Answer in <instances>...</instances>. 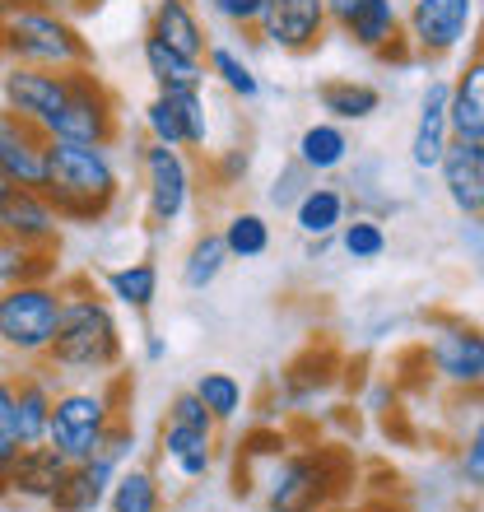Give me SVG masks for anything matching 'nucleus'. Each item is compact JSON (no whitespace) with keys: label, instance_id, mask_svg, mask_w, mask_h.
Wrapping results in <instances>:
<instances>
[{"label":"nucleus","instance_id":"nucleus-18","mask_svg":"<svg viewBox=\"0 0 484 512\" xmlns=\"http://www.w3.org/2000/svg\"><path fill=\"white\" fill-rule=\"evenodd\" d=\"M19 382V405H14V443L38 447L47 443V424H52V405L61 391V373L52 364H28L24 373H14Z\"/></svg>","mask_w":484,"mask_h":512},{"label":"nucleus","instance_id":"nucleus-54","mask_svg":"<svg viewBox=\"0 0 484 512\" xmlns=\"http://www.w3.org/2000/svg\"><path fill=\"white\" fill-rule=\"evenodd\" d=\"M0 289H5V270H0Z\"/></svg>","mask_w":484,"mask_h":512},{"label":"nucleus","instance_id":"nucleus-35","mask_svg":"<svg viewBox=\"0 0 484 512\" xmlns=\"http://www.w3.org/2000/svg\"><path fill=\"white\" fill-rule=\"evenodd\" d=\"M224 247H229L233 261H256V256L270 252V224L266 215H256V210H238V215L224 219V229H219Z\"/></svg>","mask_w":484,"mask_h":512},{"label":"nucleus","instance_id":"nucleus-43","mask_svg":"<svg viewBox=\"0 0 484 512\" xmlns=\"http://www.w3.org/2000/svg\"><path fill=\"white\" fill-rule=\"evenodd\" d=\"M261 457H284V433L280 429H252L247 447H242V461H261Z\"/></svg>","mask_w":484,"mask_h":512},{"label":"nucleus","instance_id":"nucleus-6","mask_svg":"<svg viewBox=\"0 0 484 512\" xmlns=\"http://www.w3.org/2000/svg\"><path fill=\"white\" fill-rule=\"evenodd\" d=\"M61 280L56 284H5L0 289V350L42 364L52 350L56 322H61Z\"/></svg>","mask_w":484,"mask_h":512},{"label":"nucleus","instance_id":"nucleus-47","mask_svg":"<svg viewBox=\"0 0 484 512\" xmlns=\"http://www.w3.org/2000/svg\"><path fill=\"white\" fill-rule=\"evenodd\" d=\"M168 359V340L159 331H145V364H163Z\"/></svg>","mask_w":484,"mask_h":512},{"label":"nucleus","instance_id":"nucleus-23","mask_svg":"<svg viewBox=\"0 0 484 512\" xmlns=\"http://www.w3.org/2000/svg\"><path fill=\"white\" fill-rule=\"evenodd\" d=\"M117 480V466L103 457H89V461H70L66 480L61 489L52 494L47 512H98L108 508V489Z\"/></svg>","mask_w":484,"mask_h":512},{"label":"nucleus","instance_id":"nucleus-52","mask_svg":"<svg viewBox=\"0 0 484 512\" xmlns=\"http://www.w3.org/2000/svg\"><path fill=\"white\" fill-rule=\"evenodd\" d=\"M0 373H10V368H5V350H0Z\"/></svg>","mask_w":484,"mask_h":512},{"label":"nucleus","instance_id":"nucleus-41","mask_svg":"<svg viewBox=\"0 0 484 512\" xmlns=\"http://www.w3.org/2000/svg\"><path fill=\"white\" fill-rule=\"evenodd\" d=\"M163 419H173V424H191V429H210L215 433L219 424H215V415H210V410H205V401L201 396H196V391H177L173 401H168V415Z\"/></svg>","mask_w":484,"mask_h":512},{"label":"nucleus","instance_id":"nucleus-5","mask_svg":"<svg viewBox=\"0 0 484 512\" xmlns=\"http://www.w3.org/2000/svg\"><path fill=\"white\" fill-rule=\"evenodd\" d=\"M126 378L108 373L103 382L89 387H61L52 405V424H47V443L66 461H89L103 443V433L117 415H126Z\"/></svg>","mask_w":484,"mask_h":512},{"label":"nucleus","instance_id":"nucleus-26","mask_svg":"<svg viewBox=\"0 0 484 512\" xmlns=\"http://www.w3.org/2000/svg\"><path fill=\"white\" fill-rule=\"evenodd\" d=\"M350 154H354V140H350V131L340 122H312V126H303V135H298V145H294V159L308 168L312 177H331V173H340L345 163H350Z\"/></svg>","mask_w":484,"mask_h":512},{"label":"nucleus","instance_id":"nucleus-21","mask_svg":"<svg viewBox=\"0 0 484 512\" xmlns=\"http://www.w3.org/2000/svg\"><path fill=\"white\" fill-rule=\"evenodd\" d=\"M350 191L336 187V182H312L298 205L289 210L294 215V229L308 238V243H331L340 229H345V219H350Z\"/></svg>","mask_w":484,"mask_h":512},{"label":"nucleus","instance_id":"nucleus-11","mask_svg":"<svg viewBox=\"0 0 484 512\" xmlns=\"http://www.w3.org/2000/svg\"><path fill=\"white\" fill-rule=\"evenodd\" d=\"M70 89H75V70L5 66V75H0V108L19 112L24 122L47 131V126L56 122V112L66 108Z\"/></svg>","mask_w":484,"mask_h":512},{"label":"nucleus","instance_id":"nucleus-25","mask_svg":"<svg viewBox=\"0 0 484 512\" xmlns=\"http://www.w3.org/2000/svg\"><path fill=\"white\" fill-rule=\"evenodd\" d=\"M159 457L168 461L182 480H205L210 466H215V433L163 419L159 424Z\"/></svg>","mask_w":484,"mask_h":512},{"label":"nucleus","instance_id":"nucleus-55","mask_svg":"<svg viewBox=\"0 0 484 512\" xmlns=\"http://www.w3.org/2000/svg\"><path fill=\"white\" fill-rule=\"evenodd\" d=\"M0 28H5V10H0Z\"/></svg>","mask_w":484,"mask_h":512},{"label":"nucleus","instance_id":"nucleus-44","mask_svg":"<svg viewBox=\"0 0 484 512\" xmlns=\"http://www.w3.org/2000/svg\"><path fill=\"white\" fill-rule=\"evenodd\" d=\"M247 168H252V154H247V149H229L224 159H215L219 187H238L242 177H247Z\"/></svg>","mask_w":484,"mask_h":512},{"label":"nucleus","instance_id":"nucleus-4","mask_svg":"<svg viewBox=\"0 0 484 512\" xmlns=\"http://www.w3.org/2000/svg\"><path fill=\"white\" fill-rule=\"evenodd\" d=\"M0 56L10 66H42V70H80L94 66V47L80 33V24L61 14L47 0L19 5L5 14L0 28Z\"/></svg>","mask_w":484,"mask_h":512},{"label":"nucleus","instance_id":"nucleus-3","mask_svg":"<svg viewBox=\"0 0 484 512\" xmlns=\"http://www.w3.org/2000/svg\"><path fill=\"white\" fill-rule=\"evenodd\" d=\"M354 485V461L345 447L312 443L270 461L261 508L266 512H331Z\"/></svg>","mask_w":484,"mask_h":512},{"label":"nucleus","instance_id":"nucleus-10","mask_svg":"<svg viewBox=\"0 0 484 512\" xmlns=\"http://www.w3.org/2000/svg\"><path fill=\"white\" fill-rule=\"evenodd\" d=\"M424 364L443 387L452 391H484V331L461 317H433L424 340Z\"/></svg>","mask_w":484,"mask_h":512},{"label":"nucleus","instance_id":"nucleus-14","mask_svg":"<svg viewBox=\"0 0 484 512\" xmlns=\"http://www.w3.org/2000/svg\"><path fill=\"white\" fill-rule=\"evenodd\" d=\"M145 135L173 149H205L210 140V112L205 94H154L145 103Z\"/></svg>","mask_w":484,"mask_h":512},{"label":"nucleus","instance_id":"nucleus-8","mask_svg":"<svg viewBox=\"0 0 484 512\" xmlns=\"http://www.w3.org/2000/svg\"><path fill=\"white\" fill-rule=\"evenodd\" d=\"M52 140H70V145H117L121 135V98L108 89L94 66L75 70V89H70L66 108L56 112V122L47 126Z\"/></svg>","mask_w":484,"mask_h":512},{"label":"nucleus","instance_id":"nucleus-33","mask_svg":"<svg viewBox=\"0 0 484 512\" xmlns=\"http://www.w3.org/2000/svg\"><path fill=\"white\" fill-rule=\"evenodd\" d=\"M229 261L233 256H229V247H224V238H219V233H201V238L187 247V256H182V284H187L191 294H205V289L224 275Z\"/></svg>","mask_w":484,"mask_h":512},{"label":"nucleus","instance_id":"nucleus-48","mask_svg":"<svg viewBox=\"0 0 484 512\" xmlns=\"http://www.w3.org/2000/svg\"><path fill=\"white\" fill-rule=\"evenodd\" d=\"M336 512H401V508H391L387 499H359V503H340Z\"/></svg>","mask_w":484,"mask_h":512},{"label":"nucleus","instance_id":"nucleus-2","mask_svg":"<svg viewBox=\"0 0 484 512\" xmlns=\"http://www.w3.org/2000/svg\"><path fill=\"white\" fill-rule=\"evenodd\" d=\"M42 196L66 224L94 229L117 210L121 201V168L112 159V145H70L52 140L47 145V173H42Z\"/></svg>","mask_w":484,"mask_h":512},{"label":"nucleus","instance_id":"nucleus-20","mask_svg":"<svg viewBox=\"0 0 484 512\" xmlns=\"http://www.w3.org/2000/svg\"><path fill=\"white\" fill-rule=\"evenodd\" d=\"M66 471H70V461L61 457L52 443L19 447L14 471H10V499L33 503V508H47L52 494L61 489V480H66Z\"/></svg>","mask_w":484,"mask_h":512},{"label":"nucleus","instance_id":"nucleus-15","mask_svg":"<svg viewBox=\"0 0 484 512\" xmlns=\"http://www.w3.org/2000/svg\"><path fill=\"white\" fill-rule=\"evenodd\" d=\"M47 145H52V135L42 126L24 122L10 108H0V173L10 177L14 187H42Z\"/></svg>","mask_w":484,"mask_h":512},{"label":"nucleus","instance_id":"nucleus-56","mask_svg":"<svg viewBox=\"0 0 484 512\" xmlns=\"http://www.w3.org/2000/svg\"><path fill=\"white\" fill-rule=\"evenodd\" d=\"M331 512H336V508H331Z\"/></svg>","mask_w":484,"mask_h":512},{"label":"nucleus","instance_id":"nucleus-13","mask_svg":"<svg viewBox=\"0 0 484 512\" xmlns=\"http://www.w3.org/2000/svg\"><path fill=\"white\" fill-rule=\"evenodd\" d=\"M331 28L368 56H382L401 42V5L396 0H326Z\"/></svg>","mask_w":484,"mask_h":512},{"label":"nucleus","instance_id":"nucleus-27","mask_svg":"<svg viewBox=\"0 0 484 512\" xmlns=\"http://www.w3.org/2000/svg\"><path fill=\"white\" fill-rule=\"evenodd\" d=\"M452 140H484V52H475L452 80Z\"/></svg>","mask_w":484,"mask_h":512},{"label":"nucleus","instance_id":"nucleus-34","mask_svg":"<svg viewBox=\"0 0 484 512\" xmlns=\"http://www.w3.org/2000/svg\"><path fill=\"white\" fill-rule=\"evenodd\" d=\"M331 368H336V354L326 350V345H322V350L312 345V350L303 354L298 364H289V373H284V391H289V401L308 405L312 396H322V391L336 382V373H331Z\"/></svg>","mask_w":484,"mask_h":512},{"label":"nucleus","instance_id":"nucleus-17","mask_svg":"<svg viewBox=\"0 0 484 512\" xmlns=\"http://www.w3.org/2000/svg\"><path fill=\"white\" fill-rule=\"evenodd\" d=\"M438 182L461 219H484V140H452L438 163Z\"/></svg>","mask_w":484,"mask_h":512},{"label":"nucleus","instance_id":"nucleus-7","mask_svg":"<svg viewBox=\"0 0 484 512\" xmlns=\"http://www.w3.org/2000/svg\"><path fill=\"white\" fill-rule=\"evenodd\" d=\"M140 177H145V224L154 233H168L182 224L196 201V173H191L187 149L159 145L149 140L140 145Z\"/></svg>","mask_w":484,"mask_h":512},{"label":"nucleus","instance_id":"nucleus-53","mask_svg":"<svg viewBox=\"0 0 484 512\" xmlns=\"http://www.w3.org/2000/svg\"><path fill=\"white\" fill-rule=\"evenodd\" d=\"M0 243H5V219H0Z\"/></svg>","mask_w":484,"mask_h":512},{"label":"nucleus","instance_id":"nucleus-16","mask_svg":"<svg viewBox=\"0 0 484 512\" xmlns=\"http://www.w3.org/2000/svg\"><path fill=\"white\" fill-rule=\"evenodd\" d=\"M0 219H5V238L19 247H56L61 252V229L66 219L52 210V201L38 187H14L0 201Z\"/></svg>","mask_w":484,"mask_h":512},{"label":"nucleus","instance_id":"nucleus-29","mask_svg":"<svg viewBox=\"0 0 484 512\" xmlns=\"http://www.w3.org/2000/svg\"><path fill=\"white\" fill-rule=\"evenodd\" d=\"M317 103H322V112L340 126H359V122H368L373 112H382V94L363 80H326L322 89H317Z\"/></svg>","mask_w":484,"mask_h":512},{"label":"nucleus","instance_id":"nucleus-42","mask_svg":"<svg viewBox=\"0 0 484 512\" xmlns=\"http://www.w3.org/2000/svg\"><path fill=\"white\" fill-rule=\"evenodd\" d=\"M210 10H215L224 24L242 28V33H256V24H261V10H266V0H210Z\"/></svg>","mask_w":484,"mask_h":512},{"label":"nucleus","instance_id":"nucleus-1","mask_svg":"<svg viewBox=\"0 0 484 512\" xmlns=\"http://www.w3.org/2000/svg\"><path fill=\"white\" fill-rule=\"evenodd\" d=\"M61 322H56L52 350L42 364H52L61 378H108L126 359V336L112 312V298L98 294L84 275L61 280Z\"/></svg>","mask_w":484,"mask_h":512},{"label":"nucleus","instance_id":"nucleus-36","mask_svg":"<svg viewBox=\"0 0 484 512\" xmlns=\"http://www.w3.org/2000/svg\"><path fill=\"white\" fill-rule=\"evenodd\" d=\"M340 252L350 256V261H359V266H368V261H382L387 256V229H382V219L373 215H350L345 219V229L336 233Z\"/></svg>","mask_w":484,"mask_h":512},{"label":"nucleus","instance_id":"nucleus-24","mask_svg":"<svg viewBox=\"0 0 484 512\" xmlns=\"http://www.w3.org/2000/svg\"><path fill=\"white\" fill-rule=\"evenodd\" d=\"M140 61H145V75L154 80L159 94H205V80H210L205 61H191V56L163 47V42L149 38V33L140 38Z\"/></svg>","mask_w":484,"mask_h":512},{"label":"nucleus","instance_id":"nucleus-19","mask_svg":"<svg viewBox=\"0 0 484 512\" xmlns=\"http://www.w3.org/2000/svg\"><path fill=\"white\" fill-rule=\"evenodd\" d=\"M452 80H429L424 98H419L415 135H410V163L419 173H438L447 145H452Z\"/></svg>","mask_w":484,"mask_h":512},{"label":"nucleus","instance_id":"nucleus-51","mask_svg":"<svg viewBox=\"0 0 484 512\" xmlns=\"http://www.w3.org/2000/svg\"><path fill=\"white\" fill-rule=\"evenodd\" d=\"M10 191H14V182H10V177H5V173H0V201H5Z\"/></svg>","mask_w":484,"mask_h":512},{"label":"nucleus","instance_id":"nucleus-12","mask_svg":"<svg viewBox=\"0 0 484 512\" xmlns=\"http://www.w3.org/2000/svg\"><path fill=\"white\" fill-rule=\"evenodd\" d=\"M331 33V5L326 0H266L256 38L289 56L317 52Z\"/></svg>","mask_w":484,"mask_h":512},{"label":"nucleus","instance_id":"nucleus-28","mask_svg":"<svg viewBox=\"0 0 484 512\" xmlns=\"http://www.w3.org/2000/svg\"><path fill=\"white\" fill-rule=\"evenodd\" d=\"M159 266L149 261V256H140V261H126V266L108 270V280H103V289H108V298L117 303V308L126 312H140L145 317L154 303H159Z\"/></svg>","mask_w":484,"mask_h":512},{"label":"nucleus","instance_id":"nucleus-30","mask_svg":"<svg viewBox=\"0 0 484 512\" xmlns=\"http://www.w3.org/2000/svg\"><path fill=\"white\" fill-rule=\"evenodd\" d=\"M0 270L5 284H56L61 275V252L56 247H19V243H0Z\"/></svg>","mask_w":484,"mask_h":512},{"label":"nucleus","instance_id":"nucleus-38","mask_svg":"<svg viewBox=\"0 0 484 512\" xmlns=\"http://www.w3.org/2000/svg\"><path fill=\"white\" fill-rule=\"evenodd\" d=\"M94 457L112 461L117 471H121V466H131V457H135V424H131V415H117V419H112Z\"/></svg>","mask_w":484,"mask_h":512},{"label":"nucleus","instance_id":"nucleus-39","mask_svg":"<svg viewBox=\"0 0 484 512\" xmlns=\"http://www.w3.org/2000/svg\"><path fill=\"white\" fill-rule=\"evenodd\" d=\"M312 182H317V177L308 173V168H303V163H289V168H284V173H275V182H270V205H275V210H294L298 205V196H303V191L312 187Z\"/></svg>","mask_w":484,"mask_h":512},{"label":"nucleus","instance_id":"nucleus-46","mask_svg":"<svg viewBox=\"0 0 484 512\" xmlns=\"http://www.w3.org/2000/svg\"><path fill=\"white\" fill-rule=\"evenodd\" d=\"M14 457H19V443L10 433L0 429V499H10V471H14Z\"/></svg>","mask_w":484,"mask_h":512},{"label":"nucleus","instance_id":"nucleus-9","mask_svg":"<svg viewBox=\"0 0 484 512\" xmlns=\"http://www.w3.org/2000/svg\"><path fill=\"white\" fill-rule=\"evenodd\" d=\"M475 14L480 0H410L401 14V38L419 61H443L471 42Z\"/></svg>","mask_w":484,"mask_h":512},{"label":"nucleus","instance_id":"nucleus-40","mask_svg":"<svg viewBox=\"0 0 484 512\" xmlns=\"http://www.w3.org/2000/svg\"><path fill=\"white\" fill-rule=\"evenodd\" d=\"M457 471L471 489H484V410H480V419H475L471 438H466L457 452Z\"/></svg>","mask_w":484,"mask_h":512},{"label":"nucleus","instance_id":"nucleus-50","mask_svg":"<svg viewBox=\"0 0 484 512\" xmlns=\"http://www.w3.org/2000/svg\"><path fill=\"white\" fill-rule=\"evenodd\" d=\"M19 5H33V0H0V10H5V14L19 10Z\"/></svg>","mask_w":484,"mask_h":512},{"label":"nucleus","instance_id":"nucleus-22","mask_svg":"<svg viewBox=\"0 0 484 512\" xmlns=\"http://www.w3.org/2000/svg\"><path fill=\"white\" fill-rule=\"evenodd\" d=\"M145 33L159 38L163 47L191 56V61H205V52H210V38H205V24H201V14H196V0H154Z\"/></svg>","mask_w":484,"mask_h":512},{"label":"nucleus","instance_id":"nucleus-45","mask_svg":"<svg viewBox=\"0 0 484 512\" xmlns=\"http://www.w3.org/2000/svg\"><path fill=\"white\" fill-rule=\"evenodd\" d=\"M14 405H19V382L14 373H0V429L14 438Z\"/></svg>","mask_w":484,"mask_h":512},{"label":"nucleus","instance_id":"nucleus-31","mask_svg":"<svg viewBox=\"0 0 484 512\" xmlns=\"http://www.w3.org/2000/svg\"><path fill=\"white\" fill-rule=\"evenodd\" d=\"M108 512H163V485L149 466H121L108 489Z\"/></svg>","mask_w":484,"mask_h":512},{"label":"nucleus","instance_id":"nucleus-32","mask_svg":"<svg viewBox=\"0 0 484 512\" xmlns=\"http://www.w3.org/2000/svg\"><path fill=\"white\" fill-rule=\"evenodd\" d=\"M205 70H210V80L224 84L238 103H256V98H261V75L252 70V61H242L233 47H224V42H210Z\"/></svg>","mask_w":484,"mask_h":512},{"label":"nucleus","instance_id":"nucleus-49","mask_svg":"<svg viewBox=\"0 0 484 512\" xmlns=\"http://www.w3.org/2000/svg\"><path fill=\"white\" fill-rule=\"evenodd\" d=\"M47 5H56L61 14H70V19H75V14H84V10H98L103 0H47Z\"/></svg>","mask_w":484,"mask_h":512},{"label":"nucleus","instance_id":"nucleus-37","mask_svg":"<svg viewBox=\"0 0 484 512\" xmlns=\"http://www.w3.org/2000/svg\"><path fill=\"white\" fill-rule=\"evenodd\" d=\"M191 391L205 401V410L215 415V424H233L242 415V382L233 373H201V378L191 382Z\"/></svg>","mask_w":484,"mask_h":512}]
</instances>
